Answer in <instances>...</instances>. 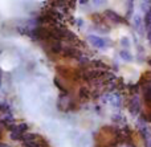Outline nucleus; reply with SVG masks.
I'll use <instances>...</instances> for the list:
<instances>
[{
    "label": "nucleus",
    "mask_w": 151,
    "mask_h": 147,
    "mask_svg": "<svg viewBox=\"0 0 151 147\" xmlns=\"http://www.w3.org/2000/svg\"><path fill=\"white\" fill-rule=\"evenodd\" d=\"M133 23L135 25V29L139 34L143 33V28H145V24H143V19H142L141 15H134L133 17Z\"/></svg>",
    "instance_id": "1a4fd4ad"
},
{
    "label": "nucleus",
    "mask_w": 151,
    "mask_h": 147,
    "mask_svg": "<svg viewBox=\"0 0 151 147\" xmlns=\"http://www.w3.org/2000/svg\"><path fill=\"white\" fill-rule=\"evenodd\" d=\"M146 126H147V121H146V118H145L143 115H141V117L138 118V127H139L141 130H145V129H147Z\"/></svg>",
    "instance_id": "f3484780"
},
{
    "label": "nucleus",
    "mask_w": 151,
    "mask_h": 147,
    "mask_svg": "<svg viewBox=\"0 0 151 147\" xmlns=\"http://www.w3.org/2000/svg\"><path fill=\"white\" fill-rule=\"evenodd\" d=\"M56 70H57L58 76H60L61 78H64L65 81H76L77 78H80V72L74 70V69H72V68H66V66H64V65H58L57 68H56Z\"/></svg>",
    "instance_id": "f257e3e1"
},
{
    "label": "nucleus",
    "mask_w": 151,
    "mask_h": 147,
    "mask_svg": "<svg viewBox=\"0 0 151 147\" xmlns=\"http://www.w3.org/2000/svg\"><path fill=\"white\" fill-rule=\"evenodd\" d=\"M88 41L90 42L94 48H97V49H104V48H106L110 45L109 40L104 39V37H101V36H94V34H89Z\"/></svg>",
    "instance_id": "f03ea898"
},
{
    "label": "nucleus",
    "mask_w": 151,
    "mask_h": 147,
    "mask_svg": "<svg viewBox=\"0 0 151 147\" xmlns=\"http://www.w3.org/2000/svg\"><path fill=\"white\" fill-rule=\"evenodd\" d=\"M119 56H121V58H122L123 61H126V62H130V61H133V58H134L127 49H121L119 50Z\"/></svg>",
    "instance_id": "f8f14e48"
},
{
    "label": "nucleus",
    "mask_w": 151,
    "mask_h": 147,
    "mask_svg": "<svg viewBox=\"0 0 151 147\" xmlns=\"http://www.w3.org/2000/svg\"><path fill=\"white\" fill-rule=\"evenodd\" d=\"M143 100L147 108L151 109V84L143 87Z\"/></svg>",
    "instance_id": "9d476101"
},
{
    "label": "nucleus",
    "mask_w": 151,
    "mask_h": 147,
    "mask_svg": "<svg viewBox=\"0 0 151 147\" xmlns=\"http://www.w3.org/2000/svg\"><path fill=\"white\" fill-rule=\"evenodd\" d=\"M111 121L114 122V123L121 122V121H122V115H121V114H114V115H111Z\"/></svg>",
    "instance_id": "6ab92c4d"
},
{
    "label": "nucleus",
    "mask_w": 151,
    "mask_h": 147,
    "mask_svg": "<svg viewBox=\"0 0 151 147\" xmlns=\"http://www.w3.org/2000/svg\"><path fill=\"white\" fill-rule=\"evenodd\" d=\"M129 111L133 117L138 115L141 113V101H139V97L138 95H134L130 101V105H129Z\"/></svg>",
    "instance_id": "39448f33"
},
{
    "label": "nucleus",
    "mask_w": 151,
    "mask_h": 147,
    "mask_svg": "<svg viewBox=\"0 0 151 147\" xmlns=\"http://www.w3.org/2000/svg\"><path fill=\"white\" fill-rule=\"evenodd\" d=\"M121 45H123V47H130V42H129V39L127 37H123V39H121Z\"/></svg>",
    "instance_id": "aec40b11"
},
{
    "label": "nucleus",
    "mask_w": 151,
    "mask_h": 147,
    "mask_svg": "<svg viewBox=\"0 0 151 147\" xmlns=\"http://www.w3.org/2000/svg\"><path fill=\"white\" fill-rule=\"evenodd\" d=\"M105 16H106L107 19H109L110 21H111L113 24H126L127 23V20H126L125 17H122V16H119L118 13H115L114 11H110V9H106L104 13Z\"/></svg>",
    "instance_id": "20e7f679"
},
{
    "label": "nucleus",
    "mask_w": 151,
    "mask_h": 147,
    "mask_svg": "<svg viewBox=\"0 0 151 147\" xmlns=\"http://www.w3.org/2000/svg\"><path fill=\"white\" fill-rule=\"evenodd\" d=\"M143 24H145V28L149 31V29H151V9H149L146 12V15H145L143 17Z\"/></svg>",
    "instance_id": "ddd939ff"
},
{
    "label": "nucleus",
    "mask_w": 151,
    "mask_h": 147,
    "mask_svg": "<svg viewBox=\"0 0 151 147\" xmlns=\"http://www.w3.org/2000/svg\"><path fill=\"white\" fill-rule=\"evenodd\" d=\"M63 56L64 57H68V58H80L81 57V52L74 47H65L63 48Z\"/></svg>",
    "instance_id": "423d86ee"
},
{
    "label": "nucleus",
    "mask_w": 151,
    "mask_h": 147,
    "mask_svg": "<svg viewBox=\"0 0 151 147\" xmlns=\"http://www.w3.org/2000/svg\"><path fill=\"white\" fill-rule=\"evenodd\" d=\"M90 97H91V93L89 89L81 87V89L78 90V98H80V101H88Z\"/></svg>",
    "instance_id": "9b49d317"
},
{
    "label": "nucleus",
    "mask_w": 151,
    "mask_h": 147,
    "mask_svg": "<svg viewBox=\"0 0 151 147\" xmlns=\"http://www.w3.org/2000/svg\"><path fill=\"white\" fill-rule=\"evenodd\" d=\"M145 143H146V147H151V134H149V137L145 139Z\"/></svg>",
    "instance_id": "4be33fe9"
},
{
    "label": "nucleus",
    "mask_w": 151,
    "mask_h": 147,
    "mask_svg": "<svg viewBox=\"0 0 151 147\" xmlns=\"http://www.w3.org/2000/svg\"><path fill=\"white\" fill-rule=\"evenodd\" d=\"M47 47H48V50L53 53V54H58V53L63 52V44L61 41H56V40H52V41H48L47 42Z\"/></svg>",
    "instance_id": "6e6552de"
},
{
    "label": "nucleus",
    "mask_w": 151,
    "mask_h": 147,
    "mask_svg": "<svg viewBox=\"0 0 151 147\" xmlns=\"http://www.w3.org/2000/svg\"><path fill=\"white\" fill-rule=\"evenodd\" d=\"M0 113L3 114H11V106L7 102H1L0 103Z\"/></svg>",
    "instance_id": "2eb2a0df"
},
{
    "label": "nucleus",
    "mask_w": 151,
    "mask_h": 147,
    "mask_svg": "<svg viewBox=\"0 0 151 147\" xmlns=\"http://www.w3.org/2000/svg\"><path fill=\"white\" fill-rule=\"evenodd\" d=\"M147 40L150 41V45H151V29H149V31H147Z\"/></svg>",
    "instance_id": "5701e85b"
},
{
    "label": "nucleus",
    "mask_w": 151,
    "mask_h": 147,
    "mask_svg": "<svg viewBox=\"0 0 151 147\" xmlns=\"http://www.w3.org/2000/svg\"><path fill=\"white\" fill-rule=\"evenodd\" d=\"M127 4H129V9H127V13H126V17H125L126 20H129V19H130V15H133V11H134V7H133L134 3L133 1H129Z\"/></svg>",
    "instance_id": "a211bd4d"
},
{
    "label": "nucleus",
    "mask_w": 151,
    "mask_h": 147,
    "mask_svg": "<svg viewBox=\"0 0 151 147\" xmlns=\"http://www.w3.org/2000/svg\"><path fill=\"white\" fill-rule=\"evenodd\" d=\"M0 125H1V126H4L5 129H8V130H12L13 127L16 126L13 115H12V114H5V117L0 118Z\"/></svg>",
    "instance_id": "0eeeda50"
},
{
    "label": "nucleus",
    "mask_w": 151,
    "mask_h": 147,
    "mask_svg": "<svg viewBox=\"0 0 151 147\" xmlns=\"http://www.w3.org/2000/svg\"><path fill=\"white\" fill-rule=\"evenodd\" d=\"M27 130H28V125L27 123H16V126L13 127L12 130H11V138H12L13 141H21V138H23V135L27 133Z\"/></svg>",
    "instance_id": "7ed1b4c3"
},
{
    "label": "nucleus",
    "mask_w": 151,
    "mask_h": 147,
    "mask_svg": "<svg viewBox=\"0 0 151 147\" xmlns=\"http://www.w3.org/2000/svg\"><path fill=\"white\" fill-rule=\"evenodd\" d=\"M0 138H1V130H0Z\"/></svg>",
    "instance_id": "a878e982"
},
{
    "label": "nucleus",
    "mask_w": 151,
    "mask_h": 147,
    "mask_svg": "<svg viewBox=\"0 0 151 147\" xmlns=\"http://www.w3.org/2000/svg\"><path fill=\"white\" fill-rule=\"evenodd\" d=\"M93 65L97 66V68H98V70H105V72H106V69H107L106 64L102 62V61H98V60H94L93 61Z\"/></svg>",
    "instance_id": "dca6fc26"
},
{
    "label": "nucleus",
    "mask_w": 151,
    "mask_h": 147,
    "mask_svg": "<svg viewBox=\"0 0 151 147\" xmlns=\"http://www.w3.org/2000/svg\"><path fill=\"white\" fill-rule=\"evenodd\" d=\"M130 90H133V93L134 94H137L138 93V90H139V85H130Z\"/></svg>",
    "instance_id": "412c9836"
},
{
    "label": "nucleus",
    "mask_w": 151,
    "mask_h": 147,
    "mask_svg": "<svg viewBox=\"0 0 151 147\" xmlns=\"http://www.w3.org/2000/svg\"><path fill=\"white\" fill-rule=\"evenodd\" d=\"M94 4H96V5H99V4H104V1H94Z\"/></svg>",
    "instance_id": "b1692460"
},
{
    "label": "nucleus",
    "mask_w": 151,
    "mask_h": 147,
    "mask_svg": "<svg viewBox=\"0 0 151 147\" xmlns=\"http://www.w3.org/2000/svg\"><path fill=\"white\" fill-rule=\"evenodd\" d=\"M147 64H149V65H150V66H151V57H150V58H149V60H147Z\"/></svg>",
    "instance_id": "393cba45"
},
{
    "label": "nucleus",
    "mask_w": 151,
    "mask_h": 147,
    "mask_svg": "<svg viewBox=\"0 0 151 147\" xmlns=\"http://www.w3.org/2000/svg\"><path fill=\"white\" fill-rule=\"evenodd\" d=\"M55 85L58 87V89H60V92H63V95H68V89H66V87L61 84V80L58 78V77H56V78H55Z\"/></svg>",
    "instance_id": "4468645a"
}]
</instances>
